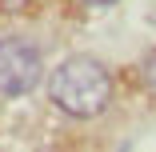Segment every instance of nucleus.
Wrapping results in <instances>:
<instances>
[{
	"label": "nucleus",
	"instance_id": "f03ea898",
	"mask_svg": "<svg viewBox=\"0 0 156 152\" xmlns=\"http://www.w3.org/2000/svg\"><path fill=\"white\" fill-rule=\"evenodd\" d=\"M40 52L36 44H28L20 36H4L0 40V96H24L40 84Z\"/></svg>",
	"mask_w": 156,
	"mask_h": 152
},
{
	"label": "nucleus",
	"instance_id": "7ed1b4c3",
	"mask_svg": "<svg viewBox=\"0 0 156 152\" xmlns=\"http://www.w3.org/2000/svg\"><path fill=\"white\" fill-rule=\"evenodd\" d=\"M140 72H144V84L156 92V52H148V56H144V68H140Z\"/></svg>",
	"mask_w": 156,
	"mask_h": 152
},
{
	"label": "nucleus",
	"instance_id": "39448f33",
	"mask_svg": "<svg viewBox=\"0 0 156 152\" xmlns=\"http://www.w3.org/2000/svg\"><path fill=\"white\" fill-rule=\"evenodd\" d=\"M84 8H104V4H112V0H80Z\"/></svg>",
	"mask_w": 156,
	"mask_h": 152
},
{
	"label": "nucleus",
	"instance_id": "20e7f679",
	"mask_svg": "<svg viewBox=\"0 0 156 152\" xmlns=\"http://www.w3.org/2000/svg\"><path fill=\"white\" fill-rule=\"evenodd\" d=\"M28 0H0V16H8V12H24Z\"/></svg>",
	"mask_w": 156,
	"mask_h": 152
},
{
	"label": "nucleus",
	"instance_id": "f257e3e1",
	"mask_svg": "<svg viewBox=\"0 0 156 152\" xmlns=\"http://www.w3.org/2000/svg\"><path fill=\"white\" fill-rule=\"evenodd\" d=\"M48 96L60 112L68 116H96L104 112L108 96H112V80H108V68L92 56H68L48 80Z\"/></svg>",
	"mask_w": 156,
	"mask_h": 152
}]
</instances>
